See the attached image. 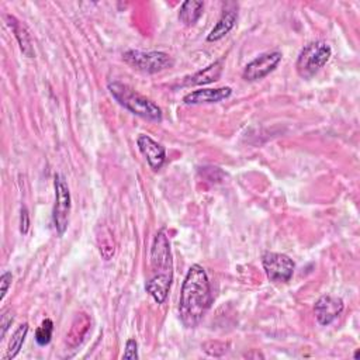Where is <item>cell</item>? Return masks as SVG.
Listing matches in <instances>:
<instances>
[{
	"label": "cell",
	"instance_id": "4fadbf2b",
	"mask_svg": "<svg viewBox=\"0 0 360 360\" xmlns=\"http://www.w3.org/2000/svg\"><path fill=\"white\" fill-rule=\"evenodd\" d=\"M224 58L212 62L211 65H208L207 68L195 72L194 75L186 77L184 80V86H201V84H208L212 82H217L224 70Z\"/></svg>",
	"mask_w": 360,
	"mask_h": 360
},
{
	"label": "cell",
	"instance_id": "5b68a950",
	"mask_svg": "<svg viewBox=\"0 0 360 360\" xmlns=\"http://www.w3.org/2000/svg\"><path fill=\"white\" fill-rule=\"evenodd\" d=\"M122 59L132 69L142 73H158L167 68H172L174 60L173 58L162 51H138L129 49L122 53Z\"/></svg>",
	"mask_w": 360,
	"mask_h": 360
},
{
	"label": "cell",
	"instance_id": "7c38bea8",
	"mask_svg": "<svg viewBox=\"0 0 360 360\" xmlns=\"http://www.w3.org/2000/svg\"><path fill=\"white\" fill-rule=\"evenodd\" d=\"M238 20V11H236V6L233 3H228L219 17V20L217 21V24L212 27V30L210 31V34L207 35V41L208 42H215L222 39L226 34H229V31L235 27Z\"/></svg>",
	"mask_w": 360,
	"mask_h": 360
},
{
	"label": "cell",
	"instance_id": "9c48e42d",
	"mask_svg": "<svg viewBox=\"0 0 360 360\" xmlns=\"http://www.w3.org/2000/svg\"><path fill=\"white\" fill-rule=\"evenodd\" d=\"M345 304L343 300L336 297V295H322L318 298V301L314 305V314L316 316V321L323 325L328 326L330 325L343 311Z\"/></svg>",
	"mask_w": 360,
	"mask_h": 360
},
{
	"label": "cell",
	"instance_id": "7402d4cb",
	"mask_svg": "<svg viewBox=\"0 0 360 360\" xmlns=\"http://www.w3.org/2000/svg\"><path fill=\"white\" fill-rule=\"evenodd\" d=\"M13 321H14V318H13V315L8 312V311H6V312H3V315H1V339L4 338V335H6V332H7V329H8V326L13 323Z\"/></svg>",
	"mask_w": 360,
	"mask_h": 360
},
{
	"label": "cell",
	"instance_id": "8fae6325",
	"mask_svg": "<svg viewBox=\"0 0 360 360\" xmlns=\"http://www.w3.org/2000/svg\"><path fill=\"white\" fill-rule=\"evenodd\" d=\"M232 94V89L229 86L217 87V89H198L187 93L183 97L184 104H211L219 103L228 98Z\"/></svg>",
	"mask_w": 360,
	"mask_h": 360
},
{
	"label": "cell",
	"instance_id": "2e32d148",
	"mask_svg": "<svg viewBox=\"0 0 360 360\" xmlns=\"http://www.w3.org/2000/svg\"><path fill=\"white\" fill-rule=\"evenodd\" d=\"M89 326H90V319L87 315L84 314H80L76 316L72 328H70V332L68 335V340L72 346H77L83 338L86 336L87 330H89Z\"/></svg>",
	"mask_w": 360,
	"mask_h": 360
},
{
	"label": "cell",
	"instance_id": "52a82bcc",
	"mask_svg": "<svg viewBox=\"0 0 360 360\" xmlns=\"http://www.w3.org/2000/svg\"><path fill=\"white\" fill-rule=\"evenodd\" d=\"M262 264L267 278L271 283H277V284L290 281L295 267L290 256L284 253H276V252H266L262 256Z\"/></svg>",
	"mask_w": 360,
	"mask_h": 360
},
{
	"label": "cell",
	"instance_id": "ba28073f",
	"mask_svg": "<svg viewBox=\"0 0 360 360\" xmlns=\"http://www.w3.org/2000/svg\"><path fill=\"white\" fill-rule=\"evenodd\" d=\"M283 55L278 51H269V52H263L259 56H256L255 59H252L242 72V77L246 82H256L263 79L264 76H267L269 73H271L278 63L281 62Z\"/></svg>",
	"mask_w": 360,
	"mask_h": 360
},
{
	"label": "cell",
	"instance_id": "9a60e30c",
	"mask_svg": "<svg viewBox=\"0 0 360 360\" xmlns=\"http://www.w3.org/2000/svg\"><path fill=\"white\" fill-rule=\"evenodd\" d=\"M204 10V1L200 0H186L179 10V20L184 25L190 27L194 25L198 18L202 15Z\"/></svg>",
	"mask_w": 360,
	"mask_h": 360
},
{
	"label": "cell",
	"instance_id": "8992f818",
	"mask_svg": "<svg viewBox=\"0 0 360 360\" xmlns=\"http://www.w3.org/2000/svg\"><path fill=\"white\" fill-rule=\"evenodd\" d=\"M53 187H55V205L52 211V221L56 232L59 235H63L65 231L68 229L69 214L72 207L70 191L65 177L59 173H56L53 177Z\"/></svg>",
	"mask_w": 360,
	"mask_h": 360
},
{
	"label": "cell",
	"instance_id": "e0dca14e",
	"mask_svg": "<svg viewBox=\"0 0 360 360\" xmlns=\"http://www.w3.org/2000/svg\"><path fill=\"white\" fill-rule=\"evenodd\" d=\"M27 332H28V323H27V322H25V323H21V325L14 330V333H13V336H11V339H10V343H8L7 353H6V356H4L6 360L14 359V357L18 354V352H20V349H21L24 340H25Z\"/></svg>",
	"mask_w": 360,
	"mask_h": 360
},
{
	"label": "cell",
	"instance_id": "3957f363",
	"mask_svg": "<svg viewBox=\"0 0 360 360\" xmlns=\"http://www.w3.org/2000/svg\"><path fill=\"white\" fill-rule=\"evenodd\" d=\"M107 87L110 94L115 98V101L124 108H127L129 112L138 117H142L148 121H155V122L162 121L163 114L160 107L156 103H153L150 98L135 91L128 84L114 80V82H110Z\"/></svg>",
	"mask_w": 360,
	"mask_h": 360
},
{
	"label": "cell",
	"instance_id": "ffe728a7",
	"mask_svg": "<svg viewBox=\"0 0 360 360\" xmlns=\"http://www.w3.org/2000/svg\"><path fill=\"white\" fill-rule=\"evenodd\" d=\"M11 280H13V276L10 271H4L0 277V301L4 300L7 291H8V287L11 285Z\"/></svg>",
	"mask_w": 360,
	"mask_h": 360
},
{
	"label": "cell",
	"instance_id": "603a6c76",
	"mask_svg": "<svg viewBox=\"0 0 360 360\" xmlns=\"http://www.w3.org/2000/svg\"><path fill=\"white\" fill-rule=\"evenodd\" d=\"M354 359H359V349H357L356 353H354Z\"/></svg>",
	"mask_w": 360,
	"mask_h": 360
},
{
	"label": "cell",
	"instance_id": "ac0fdd59",
	"mask_svg": "<svg viewBox=\"0 0 360 360\" xmlns=\"http://www.w3.org/2000/svg\"><path fill=\"white\" fill-rule=\"evenodd\" d=\"M52 332H53V322L49 318L44 319L42 323L35 330V342L39 346H46L51 342Z\"/></svg>",
	"mask_w": 360,
	"mask_h": 360
},
{
	"label": "cell",
	"instance_id": "6da1fadb",
	"mask_svg": "<svg viewBox=\"0 0 360 360\" xmlns=\"http://www.w3.org/2000/svg\"><path fill=\"white\" fill-rule=\"evenodd\" d=\"M212 302L211 284L207 271L200 264H191L181 284L179 316L186 328H195Z\"/></svg>",
	"mask_w": 360,
	"mask_h": 360
},
{
	"label": "cell",
	"instance_id": "5bb4252c",
	"mask_svg": "<svg viewBox=\"0 0 360 360\" xmlns=\"http://www.w3.org/2000/svg\"><path fill=\"white\" fill-rule=\"evenodd\" d=\"M4 20H6L7 25L11 28V31L14 32V37H15L18 45H20L21 52H22L25 56L32 58V56H34V49H32L31 38H30V34H28L27 28H25L14 15L6 14V15H4Z\"/></svg>",
	"mask_w": 360,
	"mask_h": 360
},
{
	"label": "cell",
	"instance_id": "277c9868",
	"mask_svg": "<svg viewBox=\"0 0 360 360\" xmlns=\"http://www.w3.org/2000/svg\"><path fill=\"white\" fill-rule=\"evenodd\" d=\"M332 49L325 41H312L307 44L295 62V70L300 77L311 79L314 77L329 60Z\"/></svg>",
	"mask_w": 360,
	"mask_h": 360
},
{
	"label": "cell",
	"instance_id": "44dd1931",
	"mask_svg": "<svg viewBox=\"0 0 360 360\" xmlns=\"http://www.w3.org/2000/svg\"><path fill=\"white\" fill-rule=\"evenodd\" d=\"M30 229V214L25 207L21 208V215H20V232L25 235Z\"/></svg>",
	"mask_w": 360,
	"mask_h": 360
},
{
	"label": "cell",
	"instance_id": "d6986e66",
	"mask_svg": "<svg viewBox=\"0 0 360 360\" xmlns=\"http://www.w3.org/2000/svg\"><path fill=\"white\" fill-rule=\"evenodd\" d=\"M124 359H131V360H135L138 359V343L135 339H128L127 343H125V350H124V354H122Z\"/></svg>",
	"mask_w": 360,
	"mask_h": 360
},
{
	"label": "cell",
	"instance_id": "30bf717a",
	"mask_svg": "<svg viewBox=\"0 0 360 360\" xmlns=\"http://www.w3.org/2000/svg\"><path fill=\"white\" fill-rule=\"evenodd\" d=\"M136 145L152 170H159L163 166L166 160V149L163 145L145 134L138 135Z\"/></svg>",
	"mask_w": 360,
	"mask_h": 360
},
{
	"label": "cell",
	"instance_id": "7a4b0ae2",
	"mask_svg": "<svg viewBox=\"0 0 360 360\" xmlns=\"http://www.w3.org/2000/svg\"><path fill=\"white\" fill-rule=\"evenodd\" d=\"M150 271L152 274L145 284V290L158 304H163L173 280L172 250L165 229H160L153 238L150 248Z\"/></svg>",
	"mask_w": 360,
	"mask_h": 360
}]
</instances>
